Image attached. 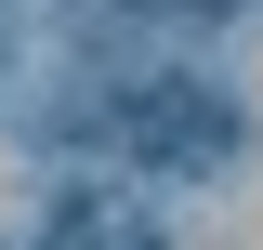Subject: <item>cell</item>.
Masks as SVG:
<instances>
[{
    "instance_id": "2",
    "label": "cell",
    "mask_w": 263,
    "mask_h": 250,
    "mask_svg": "<svg viewBox=\"0 0 263 250\" xmlns=\"http://www.w3.org/2000/svg\"><path fill=\"white\" fill-rule=\"evenodd\" d=\"M40 250H158V224L132 211V198H66V211H53V237H40Z\"/></svg>"
},
{
    "instance_id": "1",
    "label": "cell",
    "mask_w": 263,
    "mask_h": 250,
    "mask_svg": "<svg viewBox=\"0 0 263 250\" xmlns=\"http://www.w3.org/2000/svg\"><path fill=\"white\" fill-rule=\"evenodd\" d=\"M119 145H132V158H171V171H197V158L237 145V105L197 93V79H145V93L119 105Z\"/></svg>"
}]
</instances>
